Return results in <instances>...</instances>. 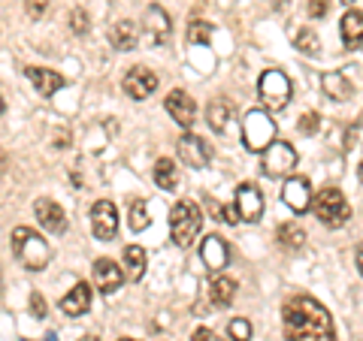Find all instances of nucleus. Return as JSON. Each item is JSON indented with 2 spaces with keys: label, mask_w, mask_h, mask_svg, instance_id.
<instances>
[{
  "label": "nucleus",
  "mask_w": 363,
  "mask_h": 341,
  "mask_svg": "<svg viewBox=\"0 0 363 341\" xmlns=\"http://www.w3.org/2000/svg\"><path fill=\"white\" fill-rule=\"evenodd\" d=\"M288 341H336L333 317L312 296H291L281 308Z\"/></svg>",
  "instance_id": "f257e3e1"
},
{
  "label": "nucleus",
  "mask_w": 363,
  "mask_h": 341,
  "mask_svg": "<svg viewBox=\"0 0 363 341\" xmlns=\"http://www.w3.org/2000/svg\"><path fill=\"white\" fill-rule=\"evenodd\" d=\"M13 254L25 269L43 272L52 260V248L40 233H33L30 226H16L13 230Z\"/></svg>",
  "instance_id": "f03ea898"
},
{
  "label": "nucleus",
  "mask_w": 363,
  "mask_h": 341,
  "mask_svg": "<svg viewBox=\"0 0 363 341\" xmlns=\"http://www.w3.org/2000/svg\"><path fill=\"white\" fill-rule=\"evenodd\" d=\"M200 226H203V214L194 202L191 200L176 202L173 212H169V238H173V245L182 248V251L191 248L194 238L200 236Z\"/></svg>",
  "instance_id": "7ed1b4c3"
},
{
  "label": "nucleus",
  "mask_w": 363,
  "mask_h": 341,
  "mask_svg": "<svg viewBox=\"0 0 363 341\" xmlns=\"http://www.w3.org/2000/svg\"><path fill=\"white\" fill-rule=\"evenodd\" d=\"M309 209H315V218L321 221L324 226H330V230H336V226H345L351 221V206H348L345 193L339 187H324L312 200Z\"/></svg>",
  "instance_id": "20e7f679"
},
{
  "label": "nucleus",
  "mask_w": 363,
  "mask_h": 341,
  "mask_svg": "<svg viewBox=\"0 0 363 341\" xmlns=\"http://www.w3.org/2000/svg\"><path fill=\"white\" fill-rule=\"evenodd\" d=\"M276 139V121L269 118V112L252 109L242 118V142L248 151H264L267 145Z\"/></svg>",
  "instance_id": "39448f33"
},
{
  "label": "nucleus",
  "mask_w": 363,
  "mask_h": 341,
  "mask_svg": "<svg viewBox=\"0 0 363 341\" xmlns=\"http://www.w3.org/2000/svg\"><path fill=\"white\" fill-rule=\"evenodd\" d=\"M294 166H297V151H294V145L285 139H272L267 149L260 151V169H264L269 178L288 175Z\"/></svg>",
  "instance_id": "423d86ee"
},
{
  "label": "nucleus",
  "mask_w": 363,
  "mask_h": 341,
  "mask_svg": "<svg viewBox=\"0 0 363 341\" xmlns=\"http://www.w3.org/2000/svg\"><path fill=\"white\" fill-rule=\"evenodd\" d=\"M257 91H260V100H264L269 109H285L291 100V79L281 70H267L260 76Z\"/></svg>",
  "instance_id": "0eeeda50"
},
{
  "label": "nucleus",
  "mask_w": 363,
  "mask_h": 341,
  "mask_svg": "<svg viewBox=\"0 0 363 341\" xmlns=\"http://www.w3.org/2000/svg\"><path fill=\"white\" fill-rule=\"evenodd\" d=\"M91 230L100 242H112L118 236V209L112 200H97L91 209Z\"/></svg>",
  "instance_id": "6e6552de"
},
{
  "label": "nucleus",
  "mask_w": 363,
  "mask_h": 341,
  "mask_svg": "<svg viewBox=\"0 0 363 341\" xmlns=\"http://www.w3.org/2000/svg\"><path fill=\"white\" fill-rule=\"evenodd\" d=\"M233 209H236V218H240V221L257 224L260 214H264V193H260L257 185H252V181H242V185L236 187Z\"/></svg>",
  "instance_id": "1a4fd4ad"
},
{
  "label": "nucleus",
  "mask_w": 363,
  "mask_h": 341,
  "mask_svg": "<svg viewBox=\"0 0 363 341\" xmlns=\"http://www.w3.org/2000/svg\"><path fill=\"white\" fill-rule=\"evenodd\" d=\"M176 151L182 157V163L191 166V169H203L209 161H212V149L206 139H200V136L194 133H185L182 139L176 142Z\"/></svg>",
  "instance_id": "9d476101"
},
{
  "label": "nucleus",
  "mask_w": 363,
  "mask_h": 341,
  "mask_svg": "<svg viewBox=\"0 0 363 341\" xmlns=\"http://www.w3.org/2000/svg\"><path fill=\"white\" fill-rule=\"evenodd\" d=\"M124 94L133 97V100H145V97H152L155 91H157V76L149 70V67H130L128 73H124Z\"/></svg>",
  "instance_id": "9b49d317"
},
{
  "label": "nucleus",
  "mask_w": 363,
  "mask_h": 341,
  "mask_svg": "<svg viewBox=\"0 0 363 341\" xmlns=\"http://www.w3.org/2000/svg\"><path fill=\"white\" fill-rule=\"evenodd\" d=\"M281 200H285V206L294 212V214H306L312 206V185L309 178L303 175H294L285 181V187H281Z\"/></svg>",
  "instance_id": "f8f14e48"
},
{
  "label": "nucleus",
  "mask_w": 363,
  "mask_h": 341,
  "mask_svg": "<svg viewBox=\"0 0 363 341\" xmlns=\"http://www.w3.org/2000/svg\"><path fill=\"white\" fill-rule=\"evenodd\" d=\"M200 260H203V266H206L209 272H221L227 263H230V248H227V242L218 233H212V236L203 238Z\"/></svg>",
  "instance_id": "ddd939ff"
},
{
  "label": "nucleus",
  "mask_w": 363,
  "mask_h": 341,
  "mask_svg": "<svg viewBox=\"0 0 363 341\" xmlns=\"http://www.w3.org/2000/svg\"><path fill=\"white\" fill-rule=\"evenodd\" d=\"M33 214H37L40 226H45L49 233H55V236L67 233V214H64V209L55 200H45V197L37 200V202H33Z\"/></svg>",
  "instance_id": "4468645a"
},
{
  "label": "nucleus",
  "mask_w": 363,
  "mask_h": 341,
  "mask_svg": "<svg viewBox=\"0 0 363 341\" xmlns=\"http://www.w3.org/2000/svg\"><path fill=\"white\" fill-rule=\"evenodd\" d=\"M167 112L173 115V121L179 124V127H191V124L197 121V103H194V97H188L185 91H169V97H167Z\"/></svg>",
  "instance_id": "2eb2a0df"
},
{
  "label": "nucleus",
  "mask_w": 363,
  "mask_h": 341,
  "mask_svg": "<svg viewBox=\"0 0 363 341\" xmlns=\"http://www.w3.org/2000/svg\"><path fill=\"white\" fill-rule=\"evenodd\" d=\"M94 287L100 290V293H116L121 284H124V272H121V266L118 263H112L109 257H100V260H94Z\"/></svg>",
  "instance_id": "dca6fc26"
},
{
  "label": "nucleus",
  "mask_w": 363,
  "mask_h": 341,
  "mask_svg": "<svg viewBox=\"0 0 363 341\" xmlns=\"http://www.w3.org/2000/svg\"><path fill=\"white\" fill-rule=\"evenodd\" d=\"M25 76L30 79V85L37 88V94H40V97H55V94H58V91L67 85L61 73L45 70V67H28Z\"/></svg>",
  "instance_id": "f3484780"
},
{
  "label": "nucleus",
  "mask_w": 363,
  "mask_h": 341,
  "mask_svg": "<svg viewBox=\"0 0 363 341\" xmlns=\"http://www.w3.org/2000/svg\"><path fill=\"white\" fill-rule=\"evenodd\" d=\"M143 25H145V30H149L152 42H167L169 40V30H173V28H169V16L164 13V6H157V4L145 6Z\"/></svg>",
  "instance_id": "a211bd4d"
},
{
  "label": "nucleus",
  "mask_w": 363,
  "mask_h": 341,
  "mask_svg": "<svg viewBox=\"0 0 363 341\" xmlns=\"http://www.w3.org/2000/svg\"><path fill=\"white\" fill-rule=\"evenodd\" d=\"M91 293H94V290H91V284L79 281L76 287L61 299V311H64L67 317H82V314L91 308Z\"/></svg>",
  "instance_id": "6ab92c4d"
},
{
  "label": "nucleus",
  "mask_w": 363,
  "mask_h": 341,
  "mask_svg": "<svg viewBox=\"0 0 363 341\" xmlns=\"http://www.w3.org/2000/svg\"><path fill=\"white\" fill-rule=\"evenodd\" d=\"M209 299L215 308H230V302L236 299V281L215 272V278L209 281Z\"/></svg>",
  "instance_id": "aec40b11"
},
{
  "label": "nucleus",
  "mask_w": 363,
  "mask_h": 341,
  "mask_svg": "<svg viewBox=\"0 0 363 341\" xmlns=\"http://www.w3.org/2000/svg\"><path fill=\"white\" fill-rule=\"evenodd\" d=\"M136 40H140V30H136V25H133L130 18L116 21L112 30H109V42H112V49H118V52L136 49Z\"/></svg>",
  "instance_id": "412c9836"
},
{
  "label": "nucleus",
  "mask_w": 363,
  "mask_h": 341,
  "mask_svg": "<svg viewBox=\"0 0 363 341\" xmlns=\"http://www.w3.org/2000/svg\"><path fill=\"white\" fill-rule=\"evenodd\" d=\"M324 91H327V97L339 100V103L354 97V85H351V79L345 73H327L324 76Z\"/></svg>",
  "instance_id": "4be33fe9"
},
{
  "label": "nucleus",
  "mask_w": 363,
  "mask_h": 341,
  "mask_svg": "<svg viewBox=\"0 0 363 341\" xmlns=\"http://www.w3.org/2000/svg\"><path fill=\"white\" fill-rule=\"evenodd\" d=\"M206 118H209V127L215 133H224L227 130V121L233 118V103H230V100H224V97L212 100L209 109H206Z\"/></svg>",
  "instance_id": "5701e85b"
},
{
  "label": "nucleus",
  "mask_w": 363,
  "mask_h": 341,
  "mask_svg": "<svg viewBox=\"0 0 363 341\" xmlns=\"http://www.w3.org/2000/svg\"><path fill=\"white\" fill-rule=\"evenodd\" d=\"M339 30H342V42L348 45V49H360L363 16L357 13V9H348V13L342 16V25H339Z\"/></svg>",
  "instance_id": "b1692460"
},
{
  "label": "nucleus",
  "mask_w": 363,
  "mask_h": 341,
  "mask_svg": "<svg viewBox=\"0 0 363 341\" xmlns=\"http://www.w3.org/2000/svg\"><path fill=\"white\" fill-rule=\"evenodd\" d=\"M276 242L281 248H288V251H300V248L306 245V230L297 221H288V224H281L276 230Z\"/></svg>",
  "instance_id": "393cba45"
},
{
  "label": "nucleus",
  "mask_w": 363,
  "mask_h": 341,
  "mask_svg": "<svg viewBox=\"0 0 363 341\" xmlns=\"http://www.w3.org/2000/svg\"><path fill=\"white\" fill-rule=\"evenodd\" d=\"M155 185L161 190H176L179 187V169L169 157H161V161L155 163Z\"/></svg>",
  "instance_id": "a878e982"
},
{
  "label": "nucleus",
  "mask_w": 363,
  "mask_h": 341,
  "mask_svg": "<svg viewBox=\"0 0 363 341\" xmlns=\"http://www.w3.org/2000/svg\"><path fill=\"white\" fill-rule=\"evenodd\" d=\"M124 266H128V278L130 281H140L145 275V251L140 245H128L124 248Z\"/></svg>",
  "instance_id": "bb28decb"
},
{
  "label": "nucleus",
  "mask_w": 363,
  "mask_h": 341,
  "mask_svg": "<svg viewBox=\"0 0 363 341\" xmlns=\"http://www.w3.org/2000/svg\"><path fill=\"white\" fill-rule=\"evenodd\" d=\"M149 209H145V202L143 200H130V209H128V226H130V233H143V230H149Z\"/></svg>",
  "instance_id": "cd10ccee"
},
{
  "label": "nucleus",
  "mask_w": 363,
  "mask_h": 341,
  "mask_svg": "<svg viewBox=\"0 0 363 341\" xmlns=\"http://www.w3.org/2000/svg\"><path fill=\"white\" fill-rule=\"evenodd\" d=\"M212 40V25L206 21H191L188 25V42L191 45H206Z\"/></svg>",
  "instance_id": "c85d7f7f"
},
{
  "label": "nucleus",
  "mask_w": 363,
  "mask_h": 341,
  "mask_svg": "<svg viewBox=\"0 0 363 341\" xmlns=\"http://www.w3.org/2000/svg\"><path fill=\"white\" fill-rule=\"evenodd\" d=\"M297 49L306 52L309 58H318V52H321V42H318V37H315L309 28H303V30L297 33Z\"/></svg>",
  "instance_id": "c756f323"
},
{
  "label": "nucleus",
  "mask_w": 363,
  "mask_h": 341,
  "mask_svg": "<svg viewBox=\"0 0 363 341\" xmlns=\"http://www.w3.org/2000/svg\"><path fill=\"white\" fill-rule=\"evenodd\" d=\"M227 335H230V341H248L252 338V323H248L245 317H233V320L227 323Z\"/></svg>",
  "instance_id": "7c9ffc66"
},
{
  "label": "nucleus",
  "mask_w": 363,
  "mask_h": 341,
  "mask_svg": "<svg viewBox=\"0 0 363 341\" xmlns=\"http://www.w3.org/2000/svg\"><path fill=\"white\" fill-rule=\"evenodd\" d=\"M297 130L303 136H315L318 130H321V115H318V112H303V115L297 118Z\"/></svg>",
  "instance_id": "2f4dec72"
},
{
  "label": "nucleus",
  "mask_w": 363,
  "mask_h": 341,
  "mask_svg": "<svg viewBox=\"0 0 363 341\" xmlns=\"http://www.w3.org/2000/svg\"><path fill=\"white\" fill-rule=\"evenodd\" d=\"M70 30L76 33V37L88 33V16H85V9H73V13H70Z\"/></svg>",
  "instance_id": "473e14b6"
},
{
  "label": "nucleus",
  "mask_w": 363,
  "mask_h": 341,
  "mask_svg": "<svg viewBox=\"0 0 363 341\" xmlns=\"http://www.w3.org/2000/svg\"><path fill=\"white\" fill-rule=\"evenodd\" d=\"M21 4H25V13L30 18H43L45 9H49V0H21Z\"/></svg>",
  "instance_id": "72a5a7b5"
},
{
  "label": "nucleus",
  "mask_w": 363,
  "mask_h": 341,
  "mask_svg": "<svg viewBox=\"0 0 363 341\" xmlns=\"http://www.w3.org/2000/svg\"><path fill=\"white\" fill-rule=\"evenodd\" d=\"M330 13V0H309V16L312 18H324Z\"/></svg>",
  "instance_id": "f704fd0d"
},
{
  "label": "nucleus",
  "mask_w": 363,
  "mask_h": 341,
  "mask_svg": "<svg viewBox=\"0 0 363 341\" xmlns=\"http://www.w3.org/2000/svg\"><path fill=\"white\" fill-rule=\"evenodd\" d=\"M30 311H33V317H45V299L40 296V293H30Z\"/></svg>",
  "instance_id": "c9c22d12"
},
{
  "label": "nucleus",
  "mask_w": 363,
  "mask_h": 341,
  "mask_svg": "<svg viewBox=\"0 0 363 341\" xmlns=\"http://www.w3.org/2000/svg\"><path fill=\"white\" fill-rule=\"evenodd\" d=\"M191 341H224V338H218V335L212 333V329L200 326V329H194V335H191Z\"/></svg>",
  "instance_id": "e433bc0d"
},
{
  "label": "nucleus",
  "mask_w": 363,
  "mask_h": 341,
  "mask_svg": "<svg viewBox=\"0 0 363 341\" xmlns=\"http://www.w3.org/2000/svg\"><path fill=\"white\" fill-rule=\"evenodd\" d=\"M357 133H360V124H354V130H348V133H345V149H348V151L357 145Z\"/></svg>",
  "instance_id": "4c0bfd02"
},
{
  "label": "nucleus",
  "mask_w": 363,
  "mask_h": 341,
  "mask_svg": "<svg viewBox=\"0 0 363 341\" xmlns=\"http://www.w3.org/2000/svg\"><path fill=\"white\" fill-rule=\"evenodd\" d=\"M79 341H100L97 335H85V338H79Z\"/></svg>",
  "instance_id": "58836bf2"
},
{
  "label": "nucleus",
  "mask_w": 363,
  "mask_h": 341,
  "mask_svg": "<svg viewBox=\"0 0 363 341\" xmlns=\"http://www.w3.org/2000/svg\"><path fill=\"white\" fill-rule=\"evenodd\" d=\"M45 341H58V338H55V333H49V335H45Z\"/></svg>",
  "instance_id": "ea45409f"
},
{
  "label": "nucleus",
  "mask_w": 363,
  "mask_h": 341,
  "mask_svg": "<svg viewBox=\"0 0 363 341\" xmlns=\"http://www.w3.org/2000/svg\"><path fill=\"white\" fill-rule=\"evenodd\" d=\"M4 109H6V106H4V97H0V115H4Z\"/></svg>",
  "instance_id": "a19ab883"
},
{
  "label": "nucleus",
  "mask_w": 363,
  "mask_h": 341,
  "mask_svg": "<svg viewBox=\"0 0 363 341\" xmlns=\"http://www.w3.org/2000/svg\"><path fill=\"white\" fill-rule=\"evenodd\" d=\"M342 4H345V6H351V4H354V0H342Z\"/></svg>",
  "instance_id": "79ce46f5"
},
{
  "label": "nucleus",
  "mask_w": 363,
  "mask_h": 341,
  "mask_svg": "<svg viewBox=\"0 0 363 341\" xmlns=\"http://www.w3.org/2000/svg\"><path fill=\"white\" fill-rule=\"evenodd\" d=\"M0 293H4V278H0Z\"/></svg>",
  "instance_id": "37998d69"
},
{
  "label": "nucleus",
  "mask_w": 363,
  "mask_h": 341,
  "mask_svg": "<svg viewBox=\"0 0 363 341\" xmlns=\"http://www.w3.org/2000/svg\"><path fill=\"white\" fill-rule=\"evenodd\" d=\"M118 341H133V338H118Z\"/></svg>",
  "instance_id": "c03bdc74"
}]
</instances>
